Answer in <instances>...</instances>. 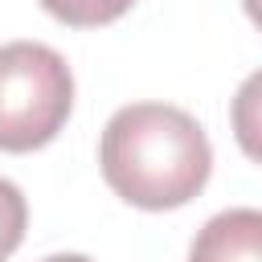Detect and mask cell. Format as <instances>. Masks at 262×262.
<instances>
[{"mask_svg":"<svg viewBox=\"0 0 262 262\" xmlns=\"http://www.w3.org/2000/svg\"><path fill=\"white\" fill-rule=\"evenodd\" d=\"M98 164L111 192L127 205L180 209L205 188L213 147L188 111L168 102H131L106 119Z\"/></svg>","mask_w":262,"mask_h":262,"instance_id":"cell-1","label":"cell"},{"mask_svg":"<svg viewBox=\"0 0 262 262\" xmlns=\"http://www.w3.org/2000/svg\"><path fill=\"white\" fill-rule=\"evenodd\" d=\"M74 74L41 41L0 45V151L45 147L70 119Z\"/></svg>","mask_w":262,"mask_h":262,"instance_id":"cell-2","label":"cell"},{"mask_svg":"<svg viewBox=\"0 0 262 262\" xmlns=\"http://www.w3.org/2000/svg\"><path fill=\"white\" fill-rule=\"evenodd\" d=\"M188 262H262V213L242 205L209 217L192 237Z\"/></svg>","mask_w":262,"mask_h":262,"instance_id":"cell-3","label":"cell"},{"mask_svg":"<svg viewBox=\"0 0 262 262\" xmlns=\"http://www.w3.org/2000/svg\"><path fill=\"white\" fill-rule=\"evenodd\" d=\"M135 0H41V8L49 16H57L61 25L74 29H94V25H111L119 20Z\"/></svg>","mask_w":262,"mask_h":262,"instance_id":"cell-4","label":"cell"},{"mask_svg":"<svg viewBox=\"0 0 262 262\" xmlns=\"http://www.w3.org/2000/svg\"><path fill=\"white\" fill-rule=\"evenodd\" d=\"M25 225H29V205L25 192L0 176V262L12 258V250L25 242Z\"/></svg>","mask_w":262,"mask_h":262,"instance_id":"cell-5","label":"cell"},{"mask_svg":"<svg viewBox=\"0 0 262 262\" xmlns=\"http://www.w3.org/2000/svg\"><path fill=\"white\" fill-rule=\"evenodd\" d=\"M41 262H90L86 254H49V258H41Z\"/></svg>","mask_w":262,"mask_h":262,"instance_id":"cell-6","label":"cell"}]
</instances>
